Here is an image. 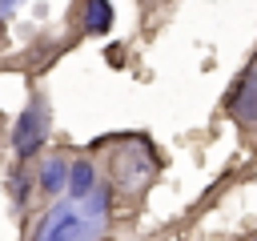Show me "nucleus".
<instances>
[{
  "label": "nucleus",
  "mask_w": 257,
  "mask_h": 241,
  "mask_svg": "<svg viewBox=\"0 0 257 241\" xmlns=\"http://www.w3.org/2000/svg\"><path fill=\"white\" fill-rule=\"evenodd\" d=\"M44 133H48V108H44L40 96H32L28 108L20 112L16 129H12V149H16V157H28L32 149H40Z\"/></svg>",
  "instance_id": "nucleus-2"
},
{
  "label": "nucleus",
  "mask_w": 257,
  "mask_h": 241,
  "mask_svg": "<svg viewBox=\"0 0 257 241\" xmlns=\"http://www.w3.org/2000/svg\"><path fill=\"white\" fill-rule=\"evenodd\" d=\"M112 28V4L108 0H84V32L104 36Z\"/></svg>",
  "instance_id": "nucleus-5"
},
{
  "label": "nucleus",
  "mask_w": 257,
  "mask_h": 241,
  "mask_svg": "<svg viewBox=\"0 0 257 241\" xmlns=\"http://www.w3.org/2000/svg\"><path fill=\"white\" fill-rule=\"evenodd\" d=\"M64 185H68V165H64V157H44V165H40V189L56 197Z\"/></svg>",
  "instance_id": "nucleus-6"
},
{
  "label": "nucleus",
  "mask_w": 257,
  "mask_h": 241,
  "mask_svg": "<svg viewBox=\"0 0 257 241\" xmlns=\"http://www.w3.org/2000/svg\"><path fill=\"white\" fill-rule=\"evenodd\" d=\"M92 185H96L92 161H72V165H68V197H76V201H80Z\"/></svg>",
  "instance_id": "nucleus-7"
},
{
  "label": "nucleus",
  "mask_w": 257,
  "mask_h": 241,
  "mask_svg": "<svg viewBox=\"0 0 257 241\" xmlns=\"http://www.w3.org/2000/svg\"><path fill=\"white\" fill-rule=\"evenodd\" d=\"M24 185H28V177H24V173H12V201H16V205L24 201Z\"/></svg>",
  "instance_id": "nucleus-8"
},
{
  "label": "nucleus",
  "mask_w": 257,
  "mask_h": 241,
  "mask_svg": "<svg viewBox=\"0 0 257 241\" xmlns=\"http://www.w3.org/2000/svg\"><path fill=\"white\" fill-rule=\"evenodd\" d=\"M108 221V189L92 185L80 201H56L36 225V241H96Z\"/></svg>",
  "instance_id": "nucleus-1"
},
{
  "label": "nucleus",
  "mask_w": 257,
  "mask_h": 241,
  "mask_svg": "<svg viewBox=\"0 0 257 241\" xmlns=\"http://www.w3.org/2000/svg\"><path fill=\"white\" fill-rule=\"evenodd\" d=\"M233 116L241 120V125H257V76H245L241 80V92L233 96Z\"/></svg>",
  "instance_id": "nucleus-4"
},
{
  "label": "nucleus",
  "mask_w": 257,
  "mask_h": 241,
  "mask_svg": "<svg viewBox=\"0 0 257 241\" xmlns=\"http://www.w3.org/2000/svg\"><path fill=\"white\" fill-rule=\"evenodd\" d=\"M149 173H153V161L141 153V149H124V153H116V177H120V185L128 189H141L145 181H149Z\"/></svg>",
  "instance_id": "nucleus-3"
},
{
  "label": "nucleus",
  "mask_w": 257,
  "mask_h": 241,
  "mask_svg": "<svg viewBox=\"0 0 257 241\" xmlns=\"http://www.w3.org/2000/svg\"><path fill=\"white\" fill-rule=\"evenodd\" d=\"M20 4H24V0H0V16H12Z\"/></svg>",
  "instance_id": "nucleus-9"
}]
</instances>
